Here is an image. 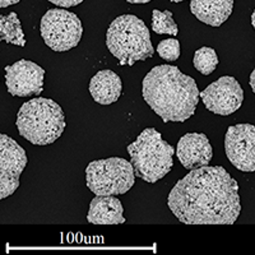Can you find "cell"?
<instances>
[{"label":"cell","mask_w":255,"mask_h":255,"mask_svg":"<svg viewBox=\"0 0 255 255\" xmlns=\"http://www.w3.org/2000/svg\"><path fill=\"white\" fill-rule=\"evenodd\" d=\"M167 206L185 225H234L241 212L239 184L221 166L194 168L175 184Z\"/></svg>","instance_id":"6da1fadb"},{"label":"cell","mask_w":255,"mask_h":255,"mask_svg":"<svg viewBox=\"0 0 255 255\" xmlns=\"http://www.w3.org/2000/svg\"><path fill=\"white\" fill-rule=\"evenodd\" d=\"M142 96L163 123H183L194 115L200 92L191 77L177 67L162 64L152 68L144 77Z\"/></svg>","instance_id":"7a4b0ae2"},{"label":"cell","mask_w":255,"mask_h":255,"mask_svg":"<svg viewBox=\"0 0 255 255\" xmlns=\"http://www.w3.org/2000/svg\"><path fill=\"white\" fill-rule=\"evenodd\" d=\"M15 125L18 133L36 145L51 144L60 138L67 128L60 105L45 97L24 102L17 114Z\"/></svg>","instance_id":"3957f363"},{"label":"cell","mask_w":255,"mask_h":255,"mask_svg":"<svg viewBox=\"0 0 255 255\" xmlns=\"http://www.w3.org/2000/svg\"><path fill=\"white\" fill-rule=\"evenodd\" d=\"M106 46L122 67H133L136 61L147 60L154 54L148 27L133 14L113 20L106 32Z\"/></svg>","instance_id":"277c9868"},{"label":"cell","mask_w":255,"mask_h":255,"mask_svg":"<svg viewBox=\"0 0 255 255\" xmlns=\"http://www.w3.org/2000/svg\"><path fill=\"white\" fill-rule=\"evenodd\" d=\"M127 149L135 175L147 183L163 179L174 166V147L154 128H145Z\"/></svg>","instance_id":"5b68a950"},{"label":"cell","mask_w":255,"mask_h":255,"mask_svg":"<svg viewBox=\"0 0 255 255\" xmlns=\"http://www.w3.org/2000/svg\"><path fill=\"white\" fill-rule=\"evenodd\" d=\"M131 162L120 157L92 161L86 168V183L96 195H120L130 190L135 183Z\"/></svg>","instance_id":"8992f818"},{"label":"cell","mask_w":255,"mask_h":255,"mask_svg":"<svg viewBox=\"0 0 255 255\" xmlns=\"http://www.w3.org/2000/svg\"><path fill=\"white\" fill-rule=\"evenodd\" d=\"M41 36L46 46L63 52L76 47L83 35L82 22L74 13L65 9H50L41 18Z\"/></svg>","instance_id":"52a82bcc"},{"label":"cell","mask_w":255,"mask_h":255,"mask_svg":"<svg viewBox=\"0 0 255 255\" xmlns=\"http://www.w3.org/2000/svg\"><path fill=\"white\" fill-rule=\"evenodd\" d=\"M27 154L13 138L0 135V199H5L19 188V176L27 166Z\"/></svg>","instance_id":"ba28073f"},{"label":"cell","mask_w":255,"mask_h":255,"mask_svg":"<svg viewBox=\"0 0 255 255\" xmlns=\"http://www.w3.org/2000/svg\"><path fill=\"white\" fill-rule=\"evenodd\" d=\"M204 106L221 116H229L241 108L244 101V91L238 79L225 76L211 83L200 92Z\"/></svg>","instance_id":"9c48e42d"},{"label":"cell","mask_w":255,"mask_h":255,"mask_svg":"<svg viewBox=\"0 0 255 255\" xmlns=\"http://www.w3.org/2000/svg\"><path fill=\"white\" fill-rule=\"evenodd\" d=\"M225 151L230 162L243 172L255 171V127L232 125L225 136Z\"/></svg>","instance_id":"30bf717a"},{"label":"cell","mask_w":255,"mask_h":255,"mask_svg":"<svg viewBox=\"0 0 255 255\" xmlns=\"http://www.w3.org/2000/svg\"><path fill=\"white\" fill-rule=\"evenodd\" d=\"M45 70L31 60L15 61L5 67V86L14 97L38 96L44 91Z\"/></svg>","instance_id":"8fae6325"},{"label":"cell","mask_w":255,"mask_h":255,"mask_svg":"<svg viewBox=\"0 0 255 255\" xmlns=\"http://www.w3.org/2000/svg\"><path fill=\"white\" fill-rule=\"evenodd\" d=\"M176 154L186 170H194L208 165L213 157V151L206 134L188 133L177 142Z\"/></svg>","instance_id":"7c38bea8"},{"label":"cell","mask_w":255,"mask_h":255,"mask_svg":"<svg viewBox=\"0 0 255 255\" xmlns=\"http://www.w3.org/2000/svg\"><path fill=\"white\" fill-rule=\"evenodd\" d=\"M124 207L115 195H96L91 200L87 221L93 225H119L124 223Z\"/></svg>","instance_id":"4fadbf2b"},{"label":"cell","mask_w":255,"mask_h":255,"mask_svg":"<svg viewBox=\"0 0 255 255\" xmlns=\"http://www.w3.org/2000/svg\"><path fill=\"white\" fill-rule=\"evenodd\" d=\"M123 83L120 77L113 70H100L90 82V93L100 105H111L120 99Z\"/></svg>","instance_id":"5bb4252c"},{"label":"cell","mask_w":255,"mask_h":255,"mask_svg":"<svg viewBox=\"0 0 255 255\" xmlns=\"http://www.w3.org/2000/svg\"><path fill=\"white\" fill-rule=\"evenodd\" d=\"M234 9V0H190V12L200 22L220 27L229 19Z\"/></svg>","instance_id":"9a60e30c"},{"label":"cell","mask_w":255,"mask_h":255,"mask_svg":"<svg viewBox=\"0 0 255 255\" xmlns=\"http://www.w3.org/2000/svg\"><path fill=\"white\" fill-rule=\"evenodd\" d=\"M0 40L15 46H26V37L17 13L12 12L8 15H0Z\"/></svg>","instance_id":"2e32d148"},{"label":"cell","mask_w":255,"mask_h":255,"mask_svg":"<svg viewBox=\"0 0 255 255\" xmlns=\"http://www.w3.org/2000/svg\"><path fill=\"white\" fill-rule=\"evenodd\" d=\"M218 56L215 49L208 46H203L198 49L194 54L193 64L195 69L200 72L203 76H209L216 70L218 65Z\"/></svg>","instance_id":"e0dca14e"},{"label":"cell","mask_w":255,"mask_h":255,"mask_svg":"<svg viewBox=\"0 0 255 255\" xmlns=\"http://www.w3.org/2000/svg\"><path fill=\"white\" fill-rule=\"evenodd\" d=\"M152 29L158 35H171L177 36L179 28L175 23L172 13L170 10L159 12L158 9H154L152 12Z\"/></svg>","instance_id":"ac0fdd59"},{"label":"cell","mask_w":255,"mask_h":255,"mask_svg":"<svg viewBox=\"0 0 255 255\" xmlns=\"http://www.w3.org/2000/svg\"><path fill=\"white\" fill-rule=\"evenodd\" d=\"M158 55L166 61H175L180 56V42L176 38H166L157 46Z\"/></svg>","instance_id":"d6986e66"},{"label":"cell","mask_w":255,"mask_h":255,"mask_svg":"<svg viewBox=\"0 0 255 255\" xmlns=\"http://www.w3.org/2000/svg\"><path fill=\"white\" fill-rule=\"evenodd\" d=\"M49 1L52 4H55V5L63 6V8H70V6H77L83 0H49Z\"/></svg>","instance_id":"ffe728a7"},{"label":"cell","mask_w":255,"mask_h":255,"mask_svg":"<svg viewBox=\"0 0 255 255\" xmlns=\"http://www.w3.org/2000/svg\"><path fill=\"white\" fill-rule=\"evenodd\" d=\"M20 0H0V6L1 8H6V6L14 5V4L19 3Z\"/></svg>","instance_id":"44dd1931"},{"label":"cell","mask_w":255,"mask_h":255,"mask_svg":"<svg viewBox=\"0 0 255 255\" xmlns=\"http://www.w3.org/2000/svg\"><path fill=\"white\" fill-rule=\"evenodd\" d=\"M249 83H250V87H252L253 92L255 93V68H254V70L252 72V74H250Z\"/></svg>","instance_id":"7402d4cb"},{"label":"cell","mask_w":255,"mask_h":255,"mask_svg":"<svg viewBox=\"0 0 255 255\" xmlns=\"http://www.w3.org/2000/svg\"><path fill=\"white\" fill-rule=\"evenodd\" d=\"M127 1L131 4H145V3H149L151 0H127Z\"/></svg>","instance_id":"603a6c76"},{"label":"cell","mask_w":255,"mask_h":255,"mask_svg":"<svg viewBox=\"0 0 255 255\" xmlns=\"http://www.w3.org/2000/svg\"><path fill=\"white\" fill-rule=\"evenodd\" d=\"M252 24L255 29V9H254V12H253V15H252Z\"/></svg>","instance_id":"cb8c5ba5"},{"label":"cell","mask_w":255,"mask_h":255,"mask_svg":"<svg viewBox=\"0 0 255 255\" xmlns=\"http://www.w3.org/2000/svg\"><path fill=\"white\" fill-rule=\"evenodd\" d=\"M172 3H181V1H184V0H171Z\"/></svg>","instance_id":"d4e9b609"}]
</instances>
